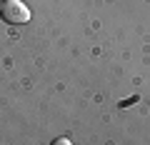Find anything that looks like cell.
Segmentation results:
<instances>
[{
  "label": "cell",
  "instance_id": "6da1fadb",
  "mask_svg": "<svg viewBox=\"0 0 150 145\" xmlns=\"http://www.w3.org/2000/svg\"><path fill=\"white\" fill-rule=\"evenodd\" d=\"M0 18L10 25H25L30 20V10L20 0H3L0 3Z\"/></svg>",
  "mask_w": 150,
  "mask_h": 145
},
{
  "label": "cell",
  "instance_id": "7a4b0ae2",
  "mask_svg": "<svg viewBox=\"0 0 150 145\" xmlns=\"http://www.w3.org/2000/svg\"><path fill=\"white\" fill-rule=\"evenodd\" d=\"M53 145H70V140L68 138H58V140H53Z\"/></svg>",
  "mask_w": 150,
  "mask_h": 145
}]
</instances>
